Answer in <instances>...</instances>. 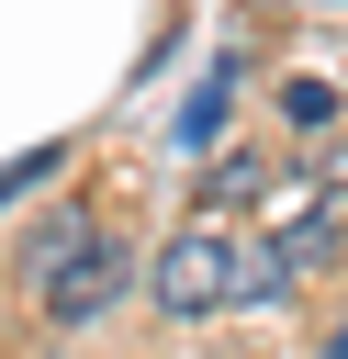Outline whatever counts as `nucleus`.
I'll return each mask as SVG.
<instances>
[{
  "instance_id": "nucleus-1",
  "label": "nucleus",
  "mask_w": 348,
  "mask_h": 359,
  "mask_svg": "<svg viewBox=\"0 0 348 359\" xmlns=\"http://www.w3.org/2000/svg\"><path fill=\"white\" fill-rule=\"evenodd\" d=\"M146 292H157V314L202 325V314H225L236 292H281V269H269V247H236V236H225V224L202 213V224H180V236L157 247Z\"/></svg>"
},
{
  "instance_id": "nucleus-2",
  "label": "nucleus",
  "mask_w": 348,
  "mask_h": 359,
  "mask_svg": "<svg viewBox=\"0 0 348 359\" xmlns=\"http://www.w3.org/2000/svg\"><path fill=\"white\" fill-rule=\"evenodd\" d=\"M123 280H135V258H123L112 236H90V247L45 280V325H90V314H112V303H123Z\"/></svg>"
},
{
  "instance_id": "nucleus-3",
  "label": "nucleus",
  "mask_w": 348,
  "mask_h": 359,
  "mask_svg": "<svg viewBox=\"0 0 348 359\" xmlns=\"http://www.w3.org/2000/svg\"><path fill=\"white\" fill-rule=\"evenodd\" d=\"M326 258H337V202H326V191H269V269L303 280V269H326Z\"/></svg>"
},
{
  "instance_id": "nucleus-4",
  "label": "nucleus",
  "mask_w": 348,
  "mask_h": 359,
  "mask_svg": "<svg viewBox=\"0 0 348 359\" xmlns=\"http://www.w3.org/2000/svg\"><path fill=\"white\" fill-rule=\"evenodd\" d=\"M90 236H101L90 213H45V224H34V247H22V269H34V292H45V280H56V269H67V258H79Z\"/></svg>"
},
{
  "instance_id": "nucleus-5",
  "label": "nucleus",
  "mask_w": 348,
  "mask_h": 359,
  "mask_svg": "<svg viewBox=\"0 0 348 359\" xmlns=\"http://www.w3.org/2000/svg\"><path fill=\"white\" fill-rule=\"evenodd\" d=\"M281 112H292V123H337V90H326V79H281Z\"/></svg>"
},
{
  "instance_id": "nucleus-6",
  "label": "nucleus",
  "mask_w": 348,
  "mask_h": 359,
  "mask_svg": "<svg viewBox=\"0 0 348 359\" xmlns=\"http://www.w3.org/2000/svg\"><path fill=\"white\" fill-rule=\"evenodd\" d=\"M56 168H67V157H56V146H34V157H11V168H0V202H22V191H45V180H56Z\"/></svg>"
},
{
  "instance_id": "nucleus-7",
  "label": "nucleus",
  "mask_w": 348,
  "mask_h": 359,
  "mask_svg": "<svg viewBox=\"0 0 348 359\" xmlns=\"http://www.w3.org/2000/svg\"><path fill=\"white\" fill-rule=\"evenodd\" d=\"M326 359H348V325H337V348H326Z\"/></svg>"
},
{
  "instance_id": "nucleus-8",
  "label": "nucleus",
  "mask_w": 348,
  "mask_h": 359,
  "mask_svg": "<svg viewBox=\"0 0 348 359\" xmlns=\"http://www.w3.org/2000/svg\"><path fill=\"white\" fill-rule=\"evenodd\" d=\"M337 191H348V157H337Z\"/></svg>"
}]
</instances>
